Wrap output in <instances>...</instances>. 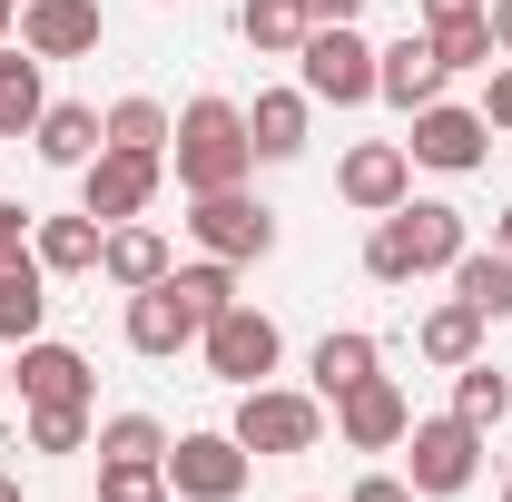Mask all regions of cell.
<instances>
[{
  "mask_svg": "<svg viewBox=\"0 0 512 502\" xmlns=\"http://www.w3.org/2000/svg\"><path fill=\"white\" fill-rule=\"evenodd\" d=\"M473 247V227H463V207L444 197H404V207H384L375 237H365V276L375 286H414V276H453V256Z\"/></svg>",
  "mask_w": 512,
  "mask_h": 502,
  "instance_id": "obj_1",
  "label": "cell"
},
{
  "mask_svg": "<svg viewBox=\"0 0 512 502\" xmlns=\"http://www.w3.org/2000/svg\"><path fill=\"white\" fill-rule=\"evenodd\" d=\"M168 168H178V188L188 197H217V188H247L256 168V138H247V109L237 99H188L178 109V128H168Z\"/></svg>",
  "mask_w": 512,
  "mask_h": 502,
  "instance_id": "obj_2",
  "label": "cell"
},
{
  "mask_svg": "<svg viewBox=\"0 0 512 502\" xmlns=\"http://www.w3.org/2000/svg\"><path fill=\"white\" fill-rule=\"evenodd\" d=\"M296 89L325 99V109H365L375 99V40L355 20H316L306 50H296Z\"/></svg>",
  "mask_w": 512,
  "mask_h": 502,
  "instance_id": "obj_3",
  "label": "cell"
},
{
  "mask_svg": "<svg viewBox=\"0 0 512 502\" xmlns=\"http://www.w3.org/2000/svg\"><path fill=\"white\" fill-rule=\"evenodd\" d=\"M227 434L247 443L256 463H276V453H316V443H325V394H296V384H247Z\"/></svg>",
  "mask_w": 512,
  "mask_h": 502,
  "instance_id": "obj_4",
  "label": "cell"
},
{
  "mask_svg": "<svg viewBox=\"0 0 512 502\" xmlns=\"http://www.w3.org/2000/svg\"><path fill=\"white\" fill-rule=\"evenodd\" d=\"M473 473H483V424H463V414H424V424L404 434V483H414L424 502L473 493Z\"/></svg>",
  "mask_w": 512,
  "mask_h": 502,
  "instance_id": "obj_5",
  "label": "cell"
},
{
  "mask_svg": "<svg viewBox=\"0 0 512 502\" xmlns=\"http://www.w3.org/2000/svg\"><path fill=\"white\" fill-rule=\"evenodd\" d=\"M197 345H207V375H217V384H237V394H247V384H266V375H276V355H286L276 315H256L247 296H237V306L217 315V325H207Z\"/></svg>",
  "mask_w": 512,
  "mask_h": 502,
  "instance_id": "obj_6",
  "label": "cell"
},
{
  "mask_svg": "<svg viewBox=\"0 0 512 502\" xmlns=\"http://www.w3.org/2000/svg\"><path fill=\"white\" fill-rule=\"evenodd\" d=\"M158 178H168V158H148V148H99V158L79 168V207H89L99 227H128V217H148Z\"/></svg>",
  "mask_w": 512,
  "mask_h": 502,
  "instance_id": "obj_7",
  "label": "cell"
},
{
  "mask_svg": "<svg viewBox=\"0 0 512 502\" xmlns=\"http://www.w3.org/2000/svg\"><path fill=\"white\" fill-rule=\"evenodd\" d=\"M256 473V453L237 434H178L168 443V493L178 502H237Z\"/></svg>",
  "mask_w": 512,
  "mask_h": 502,
  "instance_id": "obj_8",
  "label": "cell"
},
{
  "mask_svg": "<svg viewBox=\"0 0 512 502\" xmlns=\"http://www.w3.org/2000/svg\"><path fill=\"white\" fill-rule=\"evenodd\" d=\"M188 237L207 256H227V266H256V256H276V217H266L247 188H217V197L188 207Z\"/></svg>",
  "mask_w": 512,
  "mask_h": 502,
  "instance_id": "obj_9",
  "label": "cell"
},
{
  "mask_svg": "<svg viewBox=\"0 0 512 502\" xmlns=\"http://www.w3.org/2000/svg\"><path fill=\"white\" fill-rule=\"evenodd\" d=\"M404 158H414V168H444V178H463V168H483V158H493V119H483V109H453V99H434V109H414Z\"/></svg>",
  "mask_w": 512,
  "mask_h": 502,
  "instance_id": "obj_10",
  "label": "cell"
},
{
  "mask_svg": "<svg viewBox=\"0 0 512 502\" xmlns=\"http://www.w3.org/2000/svg\"><path fill=\"white\" fill-rule=\"evenodd\" d=\"M335 434H345V453H394L414 434V394L394 375H365L355 394H335Z\"/></svg>",
  "mask_w": 512,
  "mask_h": 502,
  "instance_id": "obj_11",
  "label": "cell"
},
{
  "mask_svg": "<svg viewBox=\"0 0 512 502\" xmlns=\"http://www.w3.org/2000/svg\"><path fill=\"white\" fill-rule=\"evenodd\" d=\"M335 197H345L355 217H384V207H404V197H414V158H404V138H365V148H345V168H335Z\"/></svg>",
  "mask_w": 512,
  "mask_h": 502,
  "instance_id": "obj_12",
  "label": "cell"
},
{
  "mask_svg": "<svg viewBox=\"0 0 512 502\" xmlns=\"http://www.w3.org/2000/svg\"><path fill=\"white\" fill-rule=\"evenodd\" d=\"M109 40L99 0H20V50L30 60H89Z\"/></svg>",
  "mask_w": 512,
  "mask_h": 502,
  "instance_id": "obj_13",
  "label": "cell"
},
{
  "mask_svg": "<svg viewBox=\"0 0 512 502\" xmlns=\"http://www.w3.org/2000/svg\"><path fill=\"white\" fill-rule=\"evenodd\" d=\"M444 79H453V69L434 60V40H424V30H404L394 50H375V99H384V109H404V119H414V109H434V99H444Z\"/></svg>",
  "mask_w": 512,
  "mask_h": 502,
  "instance_id": "obj_14",
  "label": "cell"
},
{
  "mask_svg": "<svg viewBox=\"0 0 512 502\" xmlns=\"http://www.w3.org/2000/svg\"><path fill=\"white\" fill-rule=\"evenodd\" d=\"M197 335H207V325H197V315H188V296H178L168 276L128 296V345H138V355H158V365H168V355H188Z\"/></svg>",
  "mask_w": 512,
  "mask_h": 502,
  "instance_id": "obj_15",
  "label": "cell"
},
{
  "mask_svg": "<svg viewBox=\"0 0 512 502\" xmlns=\"http://www.w3.org/2000/svg\"><path fill=\"white\" fill-rule=\"evenodd\" d=\"M10 375H20V404H89V355H79V345H50V335H30Z\"/></svg>",
  "mask_w": 512,
  "mask_h": 502,
  "instance_id": "obj_16",
  "label": "cell"
},
{
  "mask_svg": "<svg viewBox=\"0 0 512 502\" xmlns=\"http://www.w3.org/2000/svg\"><path fill=\"white\" fill-rule=\"evenodd\" d=\"M40 315H50V266H40L30 247H10L0 256V345H30Z\"/></svg>",
  "mask_w": 512,
  "mask_h": 502,
  "instance_id": "obj_17",
  "label": "cell"
},
{
  "mask_svg": "<svg viewBox=\"0 0 512 502\" xmlns=\"http://www.w3.org/2000/svg\"><path fill=\"white\" fill-rule=\"evenodd\" d=\"M30 148H40L50 168H89V158L109 148V128H99V109H89V99H50V109H40V128H30Z\"/></svg>",
  "mask_w": 512,
  "mask_h": 502,
  "instance_id": "obj_18",
  "label": "cell"
},
{
  "mask_svg": "<svg viewBox=\"0 0 512 502\" xmlns=\"http://www.w3.org/2000/svg\"><path fill=\"white\" fill-rule=\"evenodd\" d=\"M306 89H256V109H247V138H256V158L266 168H286V158H306Z\"/></svg>",
  "mask_w": 512,
  "mask_h": 502,
  "instance_id": "obj_19",
  "label": "cell"
},
{
  "mask_svg": "<svg viewBox=\"0 0 512 502\" xmlns=\"http://www.w3.org/2000/svg\"><path fill=\"white\" fill-rule=\"evenodd\" d=\"M99 247H109V227L79 207V217H40L30 227V256L50 266V276H99Z\"/></svg>",
  "mask_w": 512,
  "mask_h": 502,
  "instance_id": "obj_20",
  "label": "cell"
},
{
  "mask_svg": "<svg viewBox=\"0 0 512 502\" xmlns=\"http://www.w3.org/2000/svg\"><path fill=\"white\" fill-rule=\"evenodd\" d=\"M168 266H178V256H168V237H158V227H138V217H128V227H109V247H99V276H109L119 296L158 286Z\"/></svg>",
  "mask_w": 512,
  "mask_h": 502,
  "instance_id": "obj_21",
  "label": "cell"
},
{
  "mask_svg": "<svg viewBox=\"0 0 512 502\" xmlns=\"http://www.w3.org/2000/svg\"><path fill=\"white\" fill-rule=\"evenodd\" d=\"M306 375H316V394L335 404V394H355L365 375H384L375 335H355V325H335V335H316V355H306Z\"/></svg>",
  "mask_w": 512,
  "mask_h": 502,
  "instance_id": "obj_22",
  "label": "cell"
},
{
  "mask_svg": "<svg viewBox=\"0 0 512 502\" xmlns=\"http://www.w3.org/2000/svg\"><path fill=\"white\" fill-rule=\"evenodd\" d=\"M453 296L483 315V325H503V315H512V256L503 247H463V256H453Z\"/></svg>",
  "mask_w": 512,
  "mask_h": 502,
  "instance_id": "obj_23",
  "label": "cell"
},
{
  "mask_svg": "<svg viewBox=\"0 0 512 502\" xmlns=\"http://www.w3.org/2000/svg\"><path fill=\"white\" fill-rule=\"evenodd\" d=\"M237 30H247L256 60H296V50H306V30H316V10H306V0H247V10H237Z\"/></svg>",
  "mask_w": 512,
  "mask_h": 502,
  "instance_id": "obj_24",
  "label": "cell"
},
{
  "mask_svg": "<svg viewBox=\"0 0 512 502\" xmlns=\"http://www.w3.org/2000/svg\"><path fill=\"white\" fill-rule=\"evenodd\" d=\"M414 345H424V365H473V355H483V315L463 306V296H444V306L424 315V325H414Z\"/></svg>",
  "mask_w": 512,
  "mask_h": 502,
  "instance_id": "obj_25",
  "label": "cell"
},
{
  "mask_svg": "<svg viewBox=\"0 0 512 502\" xmlns=\"http://www.w3.org/2000/svg\"><path fill=\"white\" fill-rule=\"evenodd\" d=\"M40 109H50V89H40V60L10 40V50H0V138H30V128H40Z\"/></svg>",
  "mask_w": 512,
  "mask_h": 502,
  "instance_id": "obj_26",
  "label": "cell"
},
{
  "mask_svg": "<svg viewBox=\"0 0 512 502\" xmlns=\"http://www.w3.org/2000/svg\"><path fill=\"white\" fill-rule=\"evenodd\" d=\"M453 414L493 434V424L512 414V375H503V365H483V355H473V365H453Z\"/></svg>",
  "mask_w": 512,
  "mask_h": 502,
  "instance_id": "obj_27",
  "label": "cell"
},
{
  "mask_svg": "<svg viewBox=\"0 0 512 502\" xmlns=\"http://www.w3.org/2000/svg\"><path fill=\"white\" fill-rule=\"evenodd\" d=\"M168 286L188 296V315H197V325H217V315L237 306V266H227V256H197V266H168Z\"/></svg>",
  "mask_w": 512,
  "mask_h": 502,
  "instance_id": "obj_28",
  "label": "cell"
},
{
  "mask_svg": "<svg viewBox=\"0 0 512 502\" xmlns=\"http://www.w3.org/2000/svg\"><path fill=\"white\" fill-rule=\"evenodd\" d=\"M89 443H99V414H89V404H30V453H89Z\"/></svg>",
  "mask_w": 512,
  "mask_h": 502,
  "instance_id": "obj_29",
  "label": "cell"
},
{
  "mask_svg": "<svg viewBox=\"0 0 512 502\" xmlns=\"http://www.w3.org/2000/svg\"><path fill=\"white\" fill-rule=\"evenodd\" d=\"M99 128H109V148H148V158H168V109L158 99H119V109H99Z\"/></svg>",
  "mask_w": 512,
  "mask_h": 502,
  "instance_id": "obj_30",
  "label": "cell"
},
{
  "mask_svg": "<svg viewBox=\"0 0 512 502\" xmlns=\"http://www.w3.org/2000/svg\"><path fill=\"white\" fill-rule=\"evenodd\" d=\"M99 463H168L158 414H109V424H99Z\"/></svg>",
  "mask_w": 512,
  "mask_h": 502,
  "instance_id": "obj_31",
  "label": "cell"
},
{
  "mask_svg": "<svg viewBox=\"0 0 512 502\" xmlns=\"http://www.w3.org/2000/svg\"><path fill=\"white\" fill-rule=\"evenodd\" d=\"M424 40H434V60H444V69H493V60H503L483 10H473V20H444V30H424Z\"/></svg>",
  "mask_w": 512,
  "mask_h": 502,
  "instance_id": "obj_32",
  "label": "cell"
},
{
  "mask_svg": "<svg viewBox=\"0 0 512 502\" xmlns=\"http://www.w3.org/2000/svg\"><path fill=\"white\" fill-rule=\"evenodd\" d=\"M99 502H178L168 463H99Z\"/></svg>",
  "mask_w": 512,
  "mask_h": 502,
  "instance_id": "obj_33",
  "label": "cell"
},
{
  "mask_svg": "<svg viewBox=\"0 0 512 502\" xmlns=\"http://www.w3.org/2000/svg\"><path fill=\"white\" fill-rule=\"evenodd\" d=\"M345 502H424V493H414L404 473H365V483H355V493H345Z\"/></svg>",
  "mask_w": 512,
  "mask_h": 502,
  "instance_id": "obj_34",
  "label": "cell"
},
{
  "mask_svg": "<svg viewBox=\"0 0 512 502\" xmlns=\"http://www.w3.org/2000/svg\"><path fill=\"white\" fill-rule=\"evenodd\" d=\"M483 119H493V128H503V138H512V60L493 69V89H483Z\"/></svg>",
  "mask_w": 512,
  "mask_h": 502,
  "instance_id": "obj_35",
  "label": "cell"
},
{
  "mask_svg": "<svg viewBox=\"0 0 512 502\" xmlns=\"http://www.w3.org/2000/svg\"><path fill=\"white\" fill-rule=\"evenodd\" d=\"M30 227H40V217H30L20 197H0V256H10V247H30Z\"/></svg>",
  "mask_w": 512,
  "mask_h": 502,
  "instance_id": "obj_36",
  "label": "cell"
},
{
  "mask_svg": "<svg viewBox=\"0 0 512 502\" xmlns=\"http://www.w3.org/2000/svg\"><path fill=\"white\" fill-rule=\"evenodd\" d=\"M414 10H424V30H444V20H473L483 0H414Z\"/></svg>",
  "mask_w": 512,
  "mask_h": 502,
  "instance_id": "obj_37",
  "label": "cell"
},
{
  "mask_svg": "<svg viewBox=\"0 0 512 502\" xmlns=\"http://www.w3.org/2000/svg\"><path fill=\"white\" fill-rule=\"evenodd\" d=\"M483 20H493V50L512 60V0H483Z\"/></svg>",
  "mask_w": 512,
  "mask_h": 502,
  "instance_id": "obj_38",
  "label": "cell"
},
{
  "mask_svg": "<svg viewBox=\"0 0 512 502\" xmlns=\"http://www.w3.org/2000/svg\"><path fill=\"white\" fill-rule=\"evenodd\" d=\"M316 20H365V0H306Z\"/></svg>",
  "mask_w": 512,
  "mask_h": 502,
  "instance_id": "obj_39",
  "label": "cell"
},
{
  "mask_svg": "<svg viewBox=\"0 0 512 502\" xmlns=\"http://www.w3.org/2000/svg\"><path fill=\"white\" fill-rule=\"evenodd\" d=\"M10 40H20V0H0V50H10Z\"/></svg>",
  "mask_w": 512,
  "mask_h": 502,
  "instance_id": "obj_40",
  "label": "cell"
},
{
  "mask_svg": "<svg viewBox=\"0 0 512 502\" xmlns=\"http://www.w3.org/2000/svg\"><path fill=\"white\" fill-rule=\"evenodd\" d=\"M493 247H503V256H512V207H503V217H493Z\"/></svg>",
  "mask_w": 512,
  "mask_h": 502,
  "instance_id": "obj_41",
  "label": "cell"
},
{
  "mask_svg": "<svg viewBox=\"0 0 512 502\" xmlns=\"http://www.w3.org/2000/svg\"><path fill=\"white\" fill-rule=\"evenodd\" d=\"M0 502H20V483H10V473H0Z\"/></svg>",
  "mask_w": 512,
  "mask_h": 502,
  "instance_id": "obj_42",
  "label": "cell"
},
{
  "mask_svg": "<svg viewBox=\"0 0 512 502\" xmlns=\"http://www.w3.org/2000/svg\"><path fill=\"white\" fill-rule=\"evenodd\" d=\"M0 394H10V365H0Z\"/></svg>",
  "mask_w": 512,
  "mask_h": 502,
  "instance_id": "obj_43",
  "label": "cell"
},
{
  "mask_svg": "<svg viewBox=\"0 0 512 502\" xmlns=\"http://www.w3.org/2000/svg\"><path fill=\"white\" fill-rule=\"evenodd\" d=\"M503 502H512V483H503Z\"/></svg>",
  "mask_w": 512,
  "mask_h": 502,
  "instance_id": "obj_44",
  "label": "cell"
},
{
  "mask_svg": "<svg viewBox=\"0 0 512 502\" xmlns=\"http://www.w3.org/2000/svg\"><path fill=\"white\" fill-rule=\"evenodd\" d=\"M306 502H316V493H306Z\"/></svg>",
  "mask_w": 512,
  "mask_h": 502,
  "instance_id": "obj_45",
  "label": "cell"
}]
</instances>
